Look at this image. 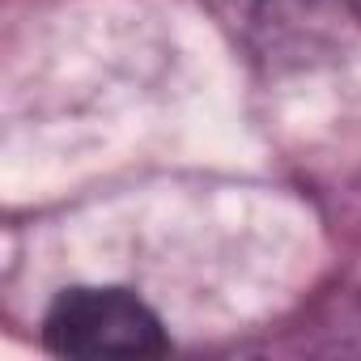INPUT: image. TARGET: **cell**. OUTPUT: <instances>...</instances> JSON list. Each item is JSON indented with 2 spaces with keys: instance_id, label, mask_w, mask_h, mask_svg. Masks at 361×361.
<instances>
[{
  "instance_id": "cell-1",
  "label": "cell",
  "mask_w": 361,
  "mask_h": 361,
  "mask_svg": "<svg viewBox=\"0 0 361 361\" xmlns=\"http://www.w3.org/2000/svg\"><path fill=\"white\" fill-rule=\"evenodd\" d=\"M43 344L60 357H161L170 340L157 314L128 289H68L43 323Z\"/></svg>"
}]
</instances>
